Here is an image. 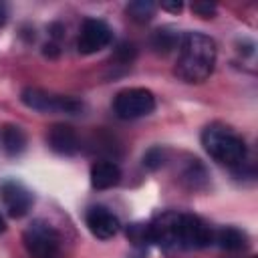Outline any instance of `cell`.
<instances>
[{"label": "cell", "instance_id": "cell-20", "mask_svg": "<svg viewBox=\"0 0 258 258\" xmlns=\"http://www.w3.org/2000/svg\"><path fill=\"white\" fill-rule=\"evenodd\" d=\"M115 58H117L119 62H123V64L131 62V60L135 58V46H133L131 42H121V44L117 46V50H115Z\"/></svg>", "mask_w": 258, "mask_h": 258}, {"label": "cell", "instance_id": "cell-4", "mask_svg": "<svg viewBox=\"0 0 258 258\" xmlns=\"http://www.w3.org/2000/svg\"><path fill=\"white\" fill-rule=\"evenodd\" d=\"M22 103L32 109V111H40V113H79L83 109V103L77 101L75 97H67V95H54L36 87H28L22 91L20 95Z\"/></svg>", "mask_w": 258, "mask_h": 258}, {"label": "cell", "instance_id": "cell-23", "mask_svg": "<svg viewBox=\"0 0 258 258\" xmlns=\"http://www.w3.org/2000/svg\"><path fill=\"white\" fill-rule=\"evenodd\" d=\"M44 56H56L58 54V46L56 44H44Z\"/></svg>", "mask_w": 258, "mask_h": 258}, {"label": "cell", "instance_id": "cell-3", "mask_svg": "<svg viewBox=\"0 0 258 258\" xmlns=\"http://www.w3.org/2000/svg\"><path fill=\"white\" fill-rule=\"evenodd\" d=\"M22 240L32 258H56L58 256L60 236L48 222H42V220L32 222L24 230Z\"/></svg>", "mask_w": 258, "mask_h": 258}, {"label": "cell", "instance_id": "cell-9", "mask_svg": "<svg viewBox=\"0 0 258 258\" xmlns=\"http://www.w3.org/2000/svg\"><path fill=\"white\" fill-rule=\"evenodd\" d=\"M85 222H87V228L91 230V234L99 240H109L121 230L119 218L111 210H107L105 206L89 208L87 216H85Z\"/></svg>", "mask_w": 258, "mask_h": 258}, {"label": "cell", "instance_id": "cell-21", "mask_svg": "<svg viewBox=\"0 0 258 258\" xmlns=\"http://www.w3.org/2000/svg\"><path fill=\"white\" fill-rule=\"evenodd\" d=\"M191 12H196L202 18H214L216 16V6L210 2H191Z\"/></svg>", "mask_w": 258, "mask_h": 258}, {"label": "cell", "instance_id": "cell-16", "mask_svg": "<svg viewBox=\"0 0 258 258\" xmlns=\"http://www.w3.org/2000/svg\"><path fill=\"white\" fill-rule=\"evenodd\" d=\"M127 240L139 250V252H145L149 244H153V238H151V228L149 224H143V222H135V224H129L127 230Z\"/></svg>", "mask_w": 258, "mask_h": 258}, {"label": "cell", "instance_id": "cell-17", "mask_svg": "<svg viewBox=\"0 0 258 258\" xmlns=\"http://www.w3.org/2000/svg\"><path fill=\"white\" fill-rule=\"evenodd\" d=\"M155 8L157 6L151 0H133V2L127 4L125 10H127V14H129L131 20H135V22H147V20L153 18Z\"/></svg>", "mask_w": 258, "mask_h": 258}, {"label": "cell", "instance_id": "cell-6", "mask_svg": "<svg viewBox=\"0 0 258 258\" xmlns=\"http://www.w3.org/2000/svg\"><path fill=\"white\" fill-rule=\"evenodd\" d=\"M177 242L179 248L185 250H200L214 242L212 228L194 214H179L177 218Z\"/></svg>", "mask_w": 258, "mask_h": 258}, {"label": "cell", "instance_id": "cell-18", "mask_svg": "<svg viewBox=\"0 0 258 258\" xmlns=\"http://www.w3.org/2000/svg\"><path fill=\"white\" fill-rule=\"evenodd\" d=\"M183 179H185V181L189 183V187H194V189L206 185V181H208V173H206V167L200 163V159H194V161L187 165Z\"/></svg>", "mask_w": 258, "mask_h": 258}, {"label": "cell", "instance_id": "cell-2", "mask_svg": "<svg viewBox=\"0 0 258 258\" xmlns=\"http://www.w3.org/2000/svg\"><path fill=\"white\" fill-rule=\"evenodd\" d=\"M202 145L208 151V155L222 165L238 169L246 161L248 149L244 139L226 125H220V123L208 125L202 131Z\"/></svg>", "mask_w": 258, "mask_h": 258}, {"label": "cell", "instance_id": "cell-25", "mask_svg": "<svg viewBox=\"0 0 258 258\" xmlns=\"http://www.w3.org/2000/svg\"><path fill=\"white\" fill-rule=\"evenodd\" d=\"M6 230V220H4V216H2V212H0V234Z\"/></svg>", "mask_w": 258, "mask_h": 258}, {"label": "cell", "instance_id": "cell-13", "mask_svg": "<svg viewBox=\"0 0 258 258\" xmlns=\"http://www.w3.org/2000/svg\"><path fill=\"white\" fill-rule=\"evenodd\" d=\"M0 147L6 155L16 157L26 147V135L24 131L14 123H2L0 125Z\"/></svg>", "mask_w": 258, "mask_h": 258}, {"label": "cell", "instance_id": "cell-10", "mask_svg": "<svg viewBox=\"0 0 258 258\" xmlns=\"http://www.w3.org/2000/svg\"><path fill=\"white\" fill-rule=\"evenodd\" d=\"M177 218H179V214H175V212H163V214L153 218V222L149 224L153 244L161 246L163 250L179 248V242H177Z\"/></svg>", "mask_w": 258, "mask_h": 258}, {"label": "cell", "instance_id": "cell-19", "mask_svg": "<svg viewBox=\"0 0 258 258\" xmlns=\"http://www.w3.org/2000/svg\"><path fill=\"white\" fill-rule=\"evenodd\" d=\"M165 159H167V151H165L163 147H159V145L149 147V149L145 151V155H143V167L155 171V169H159V167L165 163Z\"/></svg>", "mask_w": 258, "mask_h": 258}, {"label": "cell", "instance_id": "cell-1", "mask_svg": "<svg viewBox=\"0 0 258 258\" xmlns=\"http://www.w3.org/2000/svg\"><path fill=\"white\" fill-rule=\"evenodd\" d=\"M216 42L204 32H185L179 38V54L173 67L177 79L185 83H204L216 67Z\"/></svg>", "mask_w": 258, "mask_h": 258}, {"label": "cell", "instance_id": "cell-12", "mask_svg": "<svg viewBox=\"0 0 258 258\" xmlns=\"http://www.w3.org/2000/svg\"><path fill=\"white\" fill-rule=\"evenodd\" d=\"M121 179V169L111 159H101L91 165V185L95 189H109Z\"/></svg>", "mask_w": 258, "mask_h": 258}, {"label": "cell", "instance_id": "cell-11", "mask_svg": "<svg viewBox=\"0 0 258 258\" xmlns=\"http://www.w3.org/2000/svg\"><path fill=\"white\" fill-rule=\"evenodd\" d=\"M46 141H48V147L58 155H75L81 149V141H79L77 131L64 123L52 125L48 129Z\"/></svg>", "mask_w": 258, "mask_h": 258}, {"label": "cell", "instance_id": "cell-22", "mask_svg": "<svg viewBox=\"0 0 258 258\" xmlns=\"http://www.w3.org/2000/svg\"><path fill=\"white\" fill-rule=\"evenodd\" d=\"M161 8H163V10H169V12H179V10L183 8V4L177 2V0H175V2H161Z\"/></svg>", "mask_w": 258, "mask_h": 258}, {"label": "cell", "instance_id": "cell-8", "mask_svg": "<svg viewBox=\"0 0 258 258\" xmlns=\"http://www.w3.org/2000/svg\"><path fill=\"white\" fill-rule=\"evenodd\" d=\"M0 198H2L4 210L8 212L10 218H22V216H26L28 210L32 208V202H34L32 191L24 183H20L16 179H6L0 185Z\"/></svg>", "mask_w": 258, "mask_h": 258}, {"label": "cell", "instance_id": "cell-5", "mask_svg": "<svg viewBox=\"0 0 258 258\" xmlns=\"http://www.w3.org/2000/svg\"><path fill=\"white\" fill-rule=\"evenodd\" d=\"M113 109L119 119H139L149 115L155 109V97L149 89L131 87L117 93L113 101Z\"/></svg>", "mask_w": 258, "mask_h": 258}, {"label": "cell", "instance_id": "cell-14", "mask_svg": "<svg viewBox=\"0 0 258 258\" xmlns=\"http://www.w3.org/2000/svg\"><path fill=\"white\" fill-rule=\"evenodd\" d=\"M214 242L222 248V250H228V252H238L242 248H246V242H248V236L234 228V226H226V228H220L218 232H214Z\"/></svg>", "mask_w": 258, "mask_h": 258}, {"label": "cell", "instance_id": "cell-24", "mask_svg": "<svg viewBox=\"0 0 258 258\" xmlns=\"http://www.w3.org/2000/svg\"><path fill=\"white\" fill-rule=\"evenodd\" d=\"M6 22V10H4V6L0 4V26Z\"/></svg>", "mask_w": 258, "mask_h": 258}, {"label": "cell", "instance_id": "cell-26", "mask_svg": "<svg viewBox=\"0 0 258 258\" xmlns=\"http://www.w3.org/2000/svg\"><path fill=\"white\" fill-rule=\"evenodd\" d=\"M252 258H254V256H252Z\"/></svg>", "mask_w": 258, "mask_h": 258}, {"label": "cell", "instance_id": "cell-15", "mask_svg": "<svg viewBox=\"0 0 258 258\" xmlns=\"http://www.w3.org/2000/svg\"><path fill=\"white\" fill-rule=\"evenodd\" d=\"M179 38L181 36H177V32L173 28L163 26V28L153 30V34H151V46L155 48V52H163L165 54V52H169V50H173V48L179 46Z\"/></svg>", "mask_w": 258, "mask_h": 258}, {"label": "cell", "instance_id": "cell-7", "mask_svg": "<svg viewBox=\"0 0 258 258\" xmlns=\"http://www.w3.org/2000/svg\"><path fill=\"white\" fill-rule=\"evenodd\" d=\"M113 40V30L101 18H85L79 30L77 48L81 54H95Z\"/></svg>", "mask_w": 258, "mask_h": 258}]
</instances>
